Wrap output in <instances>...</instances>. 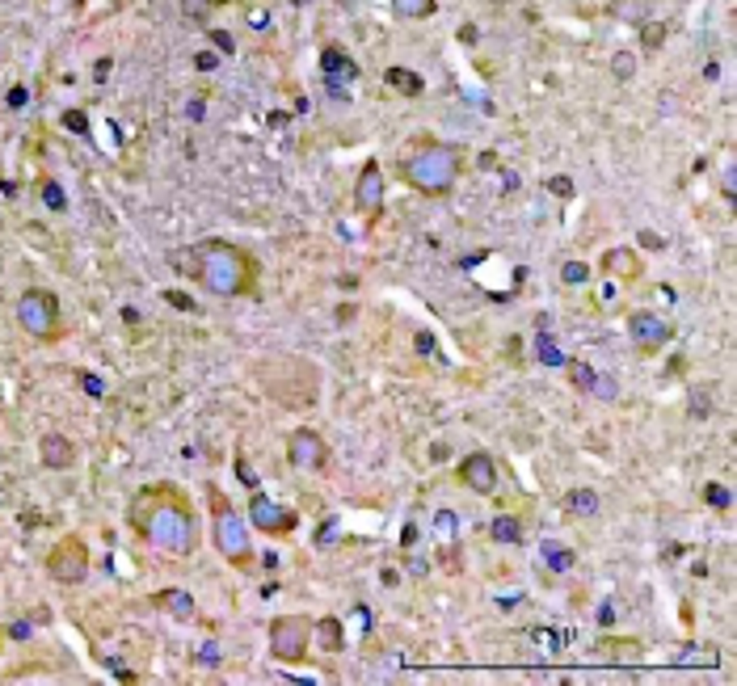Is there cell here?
I'll list each match as a JSON object with an SVG mask.
<instances>
[{
  "instance_id": "obj_1",
  "label": "cell",
  "mask_w": 737,
  "mask_h": 686,
  "mask_svg": "<svg viewBox=\"0 0 737 686\" xmlns=\"http://www.w3.org/2000/svg\"><path fill=\"white\" fill-rule=\"evenodd\" d=\"M127 522H131V531H139L152 548L169 551V556H190L194 544H198L194 509L185 505V497L177 489H165V484L139 489L135 497H131Z\"/></svg>"
},
{
  "instance_id": "obj_2",
  "label": "cell",
  "mask_w": 737,
  "mask_h": 686,
  "mask_svg": "<svg viewBox=\"0 0 737 686\" xmlns=\"http://www.w3.org/2000/svg\"><path fill=\"white\" fill-rule=\"evenodd\" d=\"M173 261L182 266V274L198 278V282H202L211 295H220V299L244 295L249 282H253V261H249L236 244H228V240H202V244H194V249L173 253Z\"/></svg>"
},
{
  "instance_id": "obj_3",
  "label": "cell",
  "mask_w": 737,
  "mask_h": 686,
  "mask_svg": "<svg viewBox=\"0 0 737 686\" xmlns=\"http://www.w3.org/2000/svg\"><path fill=\"white\" fill-rule=\"evenodd\" d=\"M401 173L421 194H447L460 177V152L443 139L417 135L401 147Z\"/></svg>"
},
{
  "instance_id": "obj_4",
  "label": "cell",
  "mask_w": 737,
  "mask_h": 686,
  "mask_svg": "<svg viewBox=\"0 0 737 686\" xmlns=\"http://www.w3.org/2000/svg\"><path fill=\"white\" fill-rule=\"evenodd\" d=\"M211 539H215L220 556L232 560V564H249V560H253V539H249L244 518H240L215 489H211Z\"/></svg>"
},
{
  "instance_id": "obj_5",
  "label": "cell",
  "mask_w": 737,
  "mask_h": 686,
  "mask_svg": "<svg viewBox=\"0 0 737 686\" xmlns=\"http://www.w3.org/2000/svg\"><path fill=\"white\" fill-rule=\"evenodd\" d=\"M59 299L51 295V291H43V286H34V291H26L21 299H17V324L34 337V341H55L59 337Z\"/></svg>"
},
{
  "instance_id": "obj_6",
  "label": "cell",
  "mask_w": 737,
  "mask_h": 686,
  "mask_svg": "<svg viewBox=\"0 0 737 686\" xmlns=\"http://www.w3.org/2000/svg\"><path fill=\"white\" fill-rule=\"evenodd\" d=\"M308 648H312V623H308V619H299V615H278L274 623H270V653H274L278 661L295 665V661L308 657Z\"/></svg>"
},
{
  "instance_id": "obj_7",
  "label": "cell",
  "mask_w": 737,
  "mask_h": 686,
  "mask_svg": "<svg viewBox=\"0 0 737 686\" xmlns=\"http://www.w3.org/2000/svg\"><path fill=\"white\" fill-rule=\"evenodd\" d=\"M46 573H51L59 586H76V581H85V573H89V548H85L76 535L59 539V544L51 548V556H46Z\"/></svg>"
},
{
  "instance_id": "obj_8",
  "label": "cell",
  "mask_w": 737,
  "mask_h": 686,
  "mask_svg": "<svg viewBox=\"0 0 737 686\" xmlns=\"http://www.w3.org/2000/svg\"><path fill=\"white\" fill-rule=\"evenodd\" d=\"M287 459H291L299 472H321L324 463H329V447H324V438L316 434V430H295V434L287 438Z\"/></svg>"
},
{
  "instance_id": "obj_9",
  "label": "cell",
  "mask_w": 737,
  "mask_h": 686,
  "mask_svg": "<svg viewBox=\"0 0 737 686\" xmlns=\"http://www.w3.org/2000/svg\"><path fill=\"white\" fill-rule=\"evenodd\" d=\"M460 484L472 489V493H480V497H489L498 489V463H493V455H485V451L463 455L460 459Z\"/></svg>"
},
{
  "instance_id": "obj_10",
  "label": "cell",
  "mask_w": 737,
  "mask_h": 686,
  "mask_svg": "<svg viewBox=\"0 0 737 686\" xmlns=\"http://www.w3.org/2000/svg\"><path fill=\"white\" fill-rule=\"evenodd\" d=\"M249 522H253L257 531H266V535H287V531L295 526V514H291L287 505L270 501L266 493H253V501H249Z\"/></svg>"
},
{
  "instance_id": "obj_11",
  "label": "cell",
  "mask_w": 737,
  "mask_h": 686,
  "mask_svg": "<svg viewBox=\"0 0 737 686\" xmlns=\"http://www.w3.org/2000/svg\"><path fill=\"white\" fill-rule=\"evenodd\" d=\"M628 333H632V341L641 345V350H661L670 337H674V328H670V321L666 316H657V312H632L628 316Z\"/></svg>"
},
{
  "instance_id": "obj_12",
  "label": "cell",
  "mask_w": 737,
  "mask_h": 686,
  "mask_svg": "<svg viewBox=\"0 0 737 686\" xmlns=\"http://www.w3.org/2000/svg\"><path fill=\"white\" fill-rule=\"evenodd\" d=\"M354 207L363 211V215H379L383 211V169L371 160V165H363V173H359V182H354Z\"/></svg>"
},
{
  "instance_id": "obj_13",
  "label": "cell",
  "mask_w": 737,
  "mask_h": 686,
  "mask_svg": "<svg viewBox=\"0 0 737 686\" xmlns=\"http://www.w3.org/2000/svg\"><path fill=\"white\" fill-rule=\"evenodd\" d=\"M72 442L63 438V434H46V438H38V459H43V467H51V472H59V467H68L72 463Z\"/></svg>"
},
{
  "instance_id": "obj_14",
  "label": "cell",
  "mask_w": 737,
  "mask_h": 686,
  "mask_svg": "<svg viewBox=\"0 0 737 686\" xmlns=\"http://www.w3.org/2000/svg\"><path fill=\"white\" fill-rule=\"evenodd\" d=\"M321 68H324V76H329V80H354V76H359L354 59H350V55H346L341 46H324Z\"/></svg>"
},
{
  "instance_id": "obj_15",
  "label": "cell",
  "mask_w": 737,
  "mask_h": 686,
  "mask_svg": "<svg viewBox=\"0 0 737 686\" xmlns=\"http://www.w3.org/2000/svg\"><path fill=\"white\" fill-rule=\"evenodd\" d=\"M540 556H544V564H548L552 573H569V568L577 564L573 548H565L560 539H540Z\"/></svg>"
},
{
  "instance_id": "obj_16",
  "label": "cell",
  "mask_w": 737,
  "mask_h": 686,
  "mask_svg": "<svg viewBox=\"0 0 737 686\" xmlns=\"http://www.w3.org/2000/svg\"><path fill=\"white\" fill-rule=\"evenodd\" d=\"M602 266H607L615 278H636V270H641V261H636L632 249H607V253H602Z\"/></svg>"
},
{
  "instance_id": "obj_17",
  "label": "cell",
  "mask_w": 737,
  "mask_h": 686,
  "mask_svg": "<svg viewBox=\"0 0 737 686\" xmlns=\"http://www.w3.org/2000/svg\"><path fill=\"white\" fill-rule=\"evenodd\" d=\"M312 640L321 644L324 653H341V623H337V619H333V615H324L321 623H312Z\"/></svg>"
},
{
  "instance_id": "obj_18",
  "label": "cell",
  "mask_w": 737,
  "mask_h": 686,
  "mask_svg": "<svg viewBox=\"0 0 737 686\" xmlns=\"http://www.w3.org/2000/svg\"><path fill=\"white\" fill-rule=\"evenodd\" d=\"M599 505H602V497L594 493V489H573V493L565 497V509H569V514H577V518H594V514H599Z\"/></svg>"
},
{
  "instance_id": "obj_19",
  "label": "cell",
  "mask_w": 737,
  "mask_h": 686,
  "mask_svg": "<svg viewBox=\"0 0 737 686\" xmlns=\"http://www.w3.org/2000/svg\"><path fill=\"white\" fill-rule=\"evenodd\" d=\"M434 539H438L443 548H451V544L460 539V518H455V509H438V514H434Z\"/></svg>"
},
{
  "instance_id": "obj_20",
  "label": "cell",
  "mask_w": 737,
  "mask_h": 686,
  "mask_svg": "<svg viewBox=\"0 0 737 686\" xmlns=\"http://www.w3.org/2000/svg\"><path fill=\"white\" fill-rule=\"evenodd\" d=\"M388 85L396 93H405V97H417V93L426 89V80L417 72H409V68H388Z\"/></svg>"
},
{
  "instance_id": "obj_21",
  "label": "cell",
  "mask_w": 737,
  "mask_h": 686,
  "mask_svg": "<svg viewBox=\"0 0 737 686\" xmlns=\"http://www.w3.org/2000/svg\"><path fill=\"white\" fill-rule=\"evenodd\" d=\"M489 531H493V539H498V544H522V522H518L514 514H498Z\"/></svg>"
},
{
  "instance_id": "obj_22",
  "label": "cell",
  "mask_w": 737,
  "mask_h": 686,
  "mask_svg": "<svg viewBox=\"0 0 737 686\" xmlns=\"http://www.w3.org/2000/svg\"><path fill=\"white\" fill-rule=\"evenodd\" d=\"M535 358H540L544 366H565L569 363V358L560 354V345H556L552 333H540V337H535Z\"/></svg>"
},
{
  "instance_id": "obj_23",
  "label": "cell",
  "mask_w": 737,
  "mask_h": 686,
  "mask_svg": "<svg viewBox=\"0 0 737 686\" xmlns=\"http://www.w3.org/2000/svg\"><path fill=\"white\" fill-rule=\"evenodd\" d=\"M165 610H173L177 619H194V598L185 594V590H169V594H160L156 598Z\"/></svg>"
},
{
  "instance_id": "obj_24",
  "label": "cell",
  "mask_w": 737,
  "mask_h": 686,
  "mask_svg": "<svg viewBox=\"0 0 737 686\" xmlns=\"http://www.w3.org/2000/svg\"><path fill=\"white\" fill-rule=\"evenodd\" d=\"M118 9H127V0H81V17H85V21H93V17H110V13H118Z\"/></svg>"
},
{
  "instance_id": "obj_25",
  "label": "cell",
  "mask_w": 737,
  "mask_h": 686,
  "mask_svg": "<svg viewBox=\"0 0 737 686\" xmlns=\"http://www.w3.org/2000/svg\"><path fill=\"white\" fill-rule=\"evenodd\" d=\"M392 9H396L401 17H409V21H421V17L434 13V0H392Z\"/></svg>"
},
{
  "instance_id": "obj_26",
  "label": "cell",
  "mask_w": 737,
  "mask_h": 686,
  "mask_svg": "<svg viewBox=\"0 0 737 686\" xmlns=\"http://www.w3.org/2000/svg\"><path fill=\"white\" fill-rule=\"evenodd\" d=\"M716 661H721L716 648H687V653L674 657V665H716Z\"/></svg>"
},
{
  "instance_id": "obj_27",
  "label": "cell",
  "mask_w": 737,
  "mask_h": 686,
  "mask_svg": "<svg viewBox=\"0 0 737 686\" xmlns=\"http://www.w3.org/2000/svg\"><path fill=\"white\" fill-rule=\"evenodd\" d=\"M565 366H569V379H573V388L590 396V388H594V375H599V370H594V366H586V363H565Z\"/></svg>"
},
{
  "instance_id": "obj_28",
  "label": "cell",
  "mask_w": 737,
  "mask_h": 686,
  "mask_svg": "<svg viewBox=\"0 0 737 686\" xmlns=\"http://www.w3.org/2000/svg\"><path fill=\"white\" fill-rule=\"evenodd\" d=\"M632 72H636V55L632 51H615L611 55V76L615 80H632Z\"/></svg>"
},
{
  "instance_id": "obj_29",
  "label": "cell",
  "mask_w": 737,
  "mask_h": 686,
  "mask_svg": "<svg viewBox=\"0 0 737 686\" xmlns=\"http://www.w3.org/2000/svg\"><path fill=\"white\" fill-rule=\"evenodd\" d=\"M704 501L712 505V509H721V514H725V509L733 505V493H729L725 484H704Z\"/></svg>"
},
{
  "instance_id": "obj_30",
  "label": "cell",
  "mask_w": 737,
  "mask_h": 686,
  "mask_svg": "<svg viewBox=\"0 0 737 686\" xmlns=\"http://www.w3.org/2000/svg\"><path fill=\"white\" fill-rule=\"evenodd\" d=\"M590 396H599V400H619V383L607 375V370H599L594 375V388H590Z\"/></svg>"
},
{
  "instance_id": "obj_31",
  "label": "cell",
  "mask_w": 737,
  "mask_h": 686,
  "mask_svg": "<svg viewBox=\"0 0 737 686\" xmlns=\"http://www.w3.org/2000/svg\"><path fill=\"white\" fill-rule=\"evenodd\" d=\"M43 202L51 207V211H68V194H63V185H59V182H43Z\"/></svg>"
},
{
  "instance_id": "obj_32",
  "label": "cell",
  "mask_w": 737,
  "mask_h": 686,
  "mask_svg": "<svg viewBox=\"0 0 737 686\" xmlns=\"http://www.w3.org/2000/svg\"><path fill=\"white\" fill-rule=\"evenodd\" d=\"M560 278H565L569 286H582V282L590 278V266H586V261H565V270H560Z\"/></svg>"
},
{
  "instance_id": "obj_33",
  "label": "cell",
  "mask_w": 737,
  "mask_h": 686,
  "mask_svg": "<svg viewBox=\"0 0 737 686\" xmlns=\"http://www.w3.org/2000/svg\"><path fill=\"white\" fill-rule=\"evenodd\" d=\"M211 4H215V0H182V13L190 17V21H202V17L211 13Z\"/></svg>"
},
{
  "instance_id": "obj_34",
  "label": "cell",
  "mask_w": 737,
  "mask_h": 686,
  "mask_svg": "<svg viewBox=\"0 0 737 686\" xmlns=\"http://www.w3.org/2000/svg\"><path fill=\"white\" fill-rule=\"evenodd\" d=\"M207 38H211V46H215L220 55H236V38H232L228 30H211Z\"/></svg>"
},
{
  "instance_id": "obj_35",
  "label": "cell",
  "mask_w": 737,
  "mask_h": 686,
  "mask_svg": "<svg viewBox=\"0 0 737 686\" xmlns=\"http://www.w3.org/2000/svg\"><path fill=\"white\" fill-rule=\"evenodd\" d=\"M691 417H712V396H708L704 388L691 392Z\"/></svg>"
},
{
  "instance_id": "obj_36",
  "label": "cell",
  "mask_w": 737,
  "mask_h": 686,
  "mask_svg": "<svg viewBox=\"0 0 737 686\" xmlns=\"http://www.w3.org/2000/svg\"><path fill=\"white\" fill-rule=\"evenodd\" d=\"M26 101H30V89H26V85H13L9 97H4V105H9V110H26Z\"/></svg>"
},
{
  "instance_id": "obj_37",
  "label": "cell",
  "mask_w": 737,
  "mask_h": 686,
  "mask_svg": "<svg viewBox=\"0 0 737 686\" xmlns=\"http://www.w3.org/2000/svg\"><path fill=\"white\" fill-rule=\"evenodd\" d=\"M63 127H72L76 135H89V118H85L81 110H68V114H63Z\"/></svg>"
},
{
  "instance_id": "obj_38",
  "label": "cell",
  "mask_w": 737,
  "mask_h": 686,
  "mask_svg": "<svg viewBox=\"0 0 737 686\" xmlns=\"http://www.w3.org/2000/svg\"><path fill=\"white\" fill-rule=\"evenodd\" d=\"M194 68H198V72H215V68H220V55H215V51H198V55H194Z\"/></svg>"
},
{
  "instance_id": "obj_39",
  "label": "cell",
  "mask_w": 737,
  "mask_h": 686,
  "mask_svg": "<svg viewBox=\"0 0 737 686\" xmlns=\"http://www.w3.org/2000/svg\"><path fill=\"white\" fill-rule=\"evenodd\" d=\"M185 118H190V123H202V118H207V101H202V97H190Z\"/></svg>"
},
{
  "instance_id": "obj_40",
  "label": "cell",
  "mask_w": 737,
  "mask_h": 686,
  "mask_svg": "<svg viewBox=\"0 0 737 686\" xmlns=\"http://www.w3.org/2000/svg\"><path fill=\"white\" fill-rule=\"evenodd\" d=\"M661 43H666V26H661V21L645 26V46H661Z\"/></svg>"
},
{
  "instance_id": "obj_41",
  "label": "cell",
  "mask_w": 737,
  "mask_h": 686,
  "mask_svg": "<svg viewBox=\"0 0 737 686\" xmlns=\"http://www.w3.org/2000/svg\"><path fill=\"white\" fill-rule=\"evenodd\" d=\"M81 388H85L89 396H105V383H101L97 375H81Z\"/></svg>"
},
{
  "instance_id": "obj_42",
  "label": "cell",
  "mask_w": 737,
  "mask_h": 686,
  "mask_svg": "<svg viewBox=\"0 0 737 686\" xmlns=\"http://www.w3.org/2000/svg\"><path fill=\"white\" fill-rule=\"evenodd\" d=\"M333 535H337V522L329 518V522H324L321 531H316V544H321V548H329V544H333Z\"/></svg>"
},
{
  "instance_id": "obj_43",
  "label": "cell",
  "mask_w": 737,
  "mask_h": 686,
  "mask_svg": "<svg viewBox=\"0 0 737 686\" xmlns=\"http://www.w3.org/2000/svg\"><path fill=\"white\" fill-rule=\"evenodd\" d=\"M236 472H240V480H244L249 489H257V472H253V467H249L244 459H236Z\"/></svg>"
},
{
  "instance_id": "obj_44",
  "label": "cell",
  "mask_w": 737,
  "mask_h": 686,
  "mask_svg": "<svg viewBox=\"0 0 737 686\" xmlns=\"http://www.w3.org/2000/svg\"><path fill=\"white\" fill-rule=\"evenodd\" d=\"M548 189H552V194H560V198H569V194H573V182H569V177H552V182H548Z\"/></svg>"
},
{
  "instance_id": "obj_45",
  "label": "cell",
  "mask_w": 737,
  "mask_h": 686,
  "mask_svg": "<svg viewBox=\"0 0 737 686\" xmlns=\"http://www.w3.org/2000/svg\"><path fill=\"white\" fill-rule=\"evenodd\" d=\"M413 544H417V526L405 522V526H401V548H413Z\"/></svg>"
},
{
  "instance_id": "obj_46",
  "label": "cell",
  "mask_w": 737,
  "mask_h": 686,
  "mask_svg": "<svg viewBox=\"0 0 737 686\" xmlns=\"http://www.w3.org/2000/svg\"><path fill=\"white\" fill-rule=\"evenodd\" d=\"M641 244H645V249H666V240H661L657 232H641Z\"/></svg>"
},
{
  "instance_id": "obj_47",
  "label": "cell",
  "mask_w": 737,
  "mask_h": 686,
  "mask_svg": "<svg viewBox=\"0 0 737 686\" xmlns=\"http://www.w3.org/2000/svg\"><path fill=\"white\" fill-rule=\"evenodd\" d=\"M725 198H729V202H733V198H737V182H733V165H729V169H725Z\"/></svg>"
},
{
  "instance_id": "obj_48",
  "label": "cell",
  "mask_w": 737,
  "mask_h": 686,
  "mask_svg": "<svg viewBox=\"0 0 737 686\" xmlns=\"http://www.w3.org/2000/svg\"><path fill=\"white\" fill-rule=\"evenodd\" d=\"M169 303H173V308H182V312L194 308V303H190V295H182V291H173V295H169Z\"/></svg>"
},
{
  "instance_id": "obj_49",
  "label": "cell",
  "mask_w": 737,
  "mask_h": 686,
  "mask_svg": "<svg viewBox=\"0 0 737 686\" xmlns=\"http://www.w3.org/2000/svg\"><path fill=\"white\" fill-rule=\"evenodd\" d=\"M417 350H421V354H430V350H434V341H430V333H417Z\"/></svg>"
},
{
  "instance_id": "obj_50",
  "label": "cell",
  "mask_w": 737,
  "mask_h": 686,
  "mask_svg": "<svg viewBox=\"0 0 737 686\" xmlns=\"http://www.w3.org/2000/svg\"><path fill=\"white\" fill-rule=\"evenodd\" d=\"M198 657H202V661H207V665H215V661H220V653H215V644H207V648H202V653H198Z\"/></svg>"
},
{
  "instance_id": "obj_51",
  "label": "cell",
  "mask_w": 737,
  "mask_h": 686,
  "mask_svg": "<svg viewBox=\"0 0 737 686\" xmlns=\"http://www.w3.org/2000/svg\"><path fill=\"white\" fill-rule=\"evenodd\" d=\"M599 623H602V628H611V623H615V610H611V606H602V610H599Z\"/></svg>"
},
{
  "instance_id": "obj_52",
  "label": "cell",
  "mask_w": 737,
  "mask_h": 686,
  "mask_svg": "<svg viewBox=\"0 0 737 686\" xmlns=\"http://www.w3.org/2000/svg\"><path fill=\"white\" fill-rule=\"evenodd\" d=\"M93 76H97V85H101V80H105V76H110V59H101V63H97V72H93Z\"/></svg>"
}]
</instances>
